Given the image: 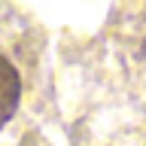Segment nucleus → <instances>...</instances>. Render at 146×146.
Returning <instances> with one entry per match:
<instances>
[{
  "label": "nucleus",
  "mask_w": 146,
  "mask_h": 146,
  "mask_svg": "<svg viewBox=\"0 0 146 146\" xmlns=\"http://www.w3.org/2000/svg\"><path fill=\"white\" fill-rule=\"evenodd\" d=\"M21 100V76L6 55H0V128L15 116Z\"/></svg>",
  "instance_id": "obj_1"
}]
</instances>
